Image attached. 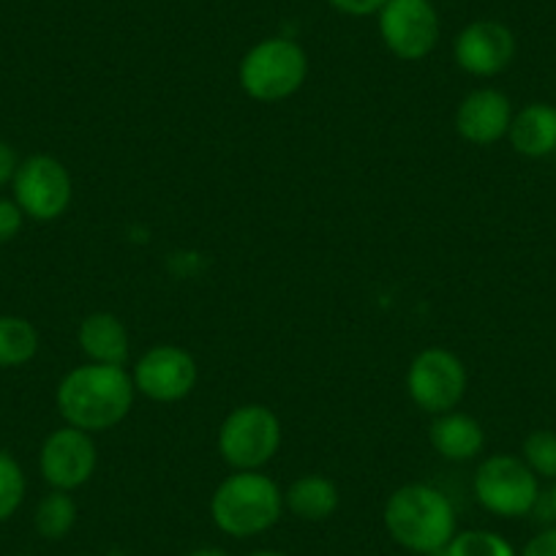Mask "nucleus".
I'll list each match as a JSON object with an SVG mask.
<instances>
[{
  "mask_svg": "<svg viewBox=\"0 0 556 556\" xmlns=\"http://www.w3.org/2000/svg\"><path fill=\"white\" fill-rule=\"evenodd\" d=\"M521 556H556V527L543 529L523 545Z\"/></svg>",
  "mask_w": 556,
  "mask_h": 556,
  "instance_id": "393cba45",
  "label": "nucleus"
},
{
  "mask_svg": "<svg viewBox=\"0 0 556 556\" xmlns=\"http://www.w3.org/2000/svg\"><path fill=\"white\" fill-rule=\"evenodd\" d=\"M507 137L521 156L543 159L556 153V106L527 104L518 115H513Z\"/></svg>",
  "mask_w": 556,
  "mask_h": 556,
  "instance_id": "2eb2a0df",
  "label": "nucleus"
},
{
  "mask_svg": "<svg viewBox=\"0 0 556 556\" xmlns=\"http://www.w3.org/2000/svg\"><path fill=\"white\" fill-rule=\"evenodd\" d=\"M377 20L384 47L401 61H424L440 41V17L431 0H388Z\"/></svg>",
  "mask_w": 556,
  "mask_h": 556,
  "instance_id": "1a4fd4ad",
  "label": "nucleus"
},
{
  "mask_svg": "<svg viewBox=\"0 0 556 556\" xmlns=\"http://www.w3.org/2000/svg\"><path fill=\"white\" fill-rule=\"evenodd\" d=\"M456 63L472 77H494L516 58V36L496 20L469 23L456 39Z\"/></svg>",
  "mask_w": 556,
  "mask_h": 556,
  "instance_id": "f8f14e48",
  "label": "nucleus"
},
{
  "mask_svg": "<svg viewBox=\"0 0 556 556\" xmlns=\"http://www.w3.org/2000/svg\"><path fill=\"white\" fill-rule=\"evenodd\" d=\"M25 222L23 207L14 200H0V243H9L20 235Z\"/></svg>",
  "mask_w": 556,
  "mask_h": 556,
  "instance_id": "5701e85b",
  "label": "nucleus"
},
{
  "mask_svg": "<svg viewBox=\"0 0 556 556\" xmlns=\"http://www.w3.org/2000/svg\"><path fill=\"white\" fill-rule=\"evenodd\" d=\"M23 556H36V554H23Z\"/></svg>",
  "mask_w": 556,
  "mask_h": 556,
  "instance_id": "c756f323",
  "label": "nucleus"
},
{
  "mask_svg": "<svg viewBox=\"0 0 556 556\" xmlns=\"http://www.w3.org/2000/svg\"><path fill=\"white\" fill-rule=\"evenodd\" d=\"M429 440L434 451L447 462H469L485 445L483 426L464 412H445L437 415L429 429Z\"/></svg>",
  "mask_w": 556,
  "mask_h": 556,
  "instance_id": "dca6fc26",
  "label": "nucleus"
},
{
  "mask_svg": "<svg viewBox=\"0 0 556 556\" xmlns=\"http://www.w3.org/2000/svg\"><path fill=\"white\" fill-rule=\"evenodd\" d=\"M328 3L346 17H371L382 12L388 0H328Z\"/></svg>",
  "mask_w": 556,
  "mask_h": 556,
  "instance_id": "b1692460",
  "label": "nucleus"
},
{
  "mask_svg": "<svg viewBox=\"0 0 556 556\" xmlns=\"http://www.w3.org/2000/svg\"><path fill=\"white\" fill-rule=\"evenodd\" d=\"M249 556H290V554H281V551H254Z\"/></svg>",
  "mask_w": 556,
  "mask_h": 556,
  "instance_id": "cd10ccee",
  "label": "nucleus"
},
{
  "mask_svg": "<svg viewBox=\"0 0 556 556\" xmlns=\"http://www.w3.org/2000/svg\"><path fill=\"white\" fill-rule=\"evenodd\" d=\"M134 393L137 388L126 368L88 363L61 379L55 401L66 426L93 434V431L115 429L126 420Z\"/></svg>",
  "mask_w": 556,
  "mask_h": 556,
  "instance_id": "f257e3e1",
  "label": "nucleus"
},
{
  "mask_svg": "<svg viewBox=\"0 0 556 556\" xmlns=\"http://www.w3.org/2000/svg\"><path fill=\"white\" fill-rule=\"evenodd\" d=\"M475 496L489 513L500 518H521L538 507V475L523 458L491 456L475 472Z\"/></svg>",
  "mask_w": 556,
  "mask_h": 556,
  "instance_id": "423d86ee",
  "label": "nucleus"
},
{
  "mask_svg": "<svg viewBox=\"0 0 556 556\" xmlns=\"http://www.w3.org/2000/svg\"><path fill=\"white\" fill-rule=\"evenodd\" d=\"M240 85L245 96L262 104H276L303 88L308 77V58L298 41L273 36L251 47L240 61Z\"/></svg>",
  "mask_w": 556,
  "mask_h": 556,
  "instance_id": "20e7f679",
  "label": "nucleus"
},
{
  "mask_svg": "<svg viewBox=\"0 0 556 556\" xmlns=\"http://www.w3.org/2000/svg\"><path fill=\"white\" fill-rule=\"evenodd\" d=\"M447 556H516L513 545L502 534L489 529H467L456 532V538L447 545Z\"/></svg>",
  "mask_w": 556,
  "mask_h": 556,
  "instance_id": "aec40b11",
  "label": "nucleus"
},
{
  "mask_svg": "<svg viewBox=\"0 0 556 556\" xmlns=\"http://www.w3.org/2000/svg\"><path fill=\"white\" fill-rule=\"evenodd\" d=\"M79 350L90 363L101 366H123L128 357V330L115 314L96 312L88 314L79 325Z\"/></svg>",
  "mask_w": 556,
  "mask_h": 556,
  "instance_id": "4468645a",
  "label": "nucleus"
},
{
  "mask_svg": "<svg viewBox=\"0 0 556 556\" xmlns=\"http://www.w3.org/2000/svg\"><path fill=\"white\" fill-rule=\"evenodd\" d=\"M39 352V330L25 317H0V368H20Z\"/></svg>",
  "mask_w": 556,
  "mask_h": 556,
  "instance_id": "a211bd4d",
  "label": "nucleus"
},
{
  "mask_svg": "<svg viewBox=\"0 0 556 556\" xmlns=\"http://www.w3.org/2000/svg\"><path fill=\"white\" fill-rule=\"evenodd\" d=\"M77 502H74L72 491L52 489L45 500L39 502L34 513L36 532L45 540H63L77 523Z\"/></svg>",
  "mask_w": 556,
  "mask_h": 556,
  "instance_id": "6ab92c4d",
  "label": "nucleus"
},
{
  "mask_svg": "<svg viewBox=\"0 0 556 556\" xmlns=\"http://www.w3.org/2000/svg\"><path fill=\"white\" fill-rule=\"evenodd\" d=\"M17 167H20V162H17V153H14V148L0 139V186L12 184Z\"/></svg>",
  "mask_w": 556,
  "mask_h": 556,
  "instance_id": "a878e982",
  "label": "nucleus"
},
{
  "mask_svg": "<svg viewBox=\"0 0 556 556\" xmlns=\"http://www.w3.org/2000/svg\"><path fill=\"white\" fill-rule=\"evenodd\" d=\"M99 464L93 437L74 426L52 431L39 453L41 478L58 491H74L88 483Z\"/></svg>",
  "mask_w": 556,
  "mask_h": 556,
  "instance_id": "9b49d317",
  "label": "nucleus"
},
{
  "mask_svg": "<svg viewBox=\"0 0 556 556\" xmlns=\"http://www.w3.org/2000/svg\"><path fill=\"white\" fill-rule=\"evenodd\" d=\"M523 462L538 478L556 480V431H532L523 440Z\"/></svg>",
  "mask_w": 556,
  "mask_h": 556,
  "instance_id": "4be33fe9",
  "label": "nucleus"
},
{
  "mask_svg": "<svg viewBox=\"0 0 556 556\" xmlns=\"http://www.w3.org/2000/svg\"><path fill=\"white\" fill-rule=\"evenodd\" d=\"M409 399L429 415H445L458 406L467 393V368L462 357L442 346L424 350L406 371Z\"/></svg>",
  "mask_w": 556,
  "mask_h": 556,
  "instance_id": "0eeeda50",
  "label": "nucleus"
},
{
  "mask_svg": "<svg viewBox=\"0 0 556 556\" xmlns=\"http://www.w3.org/2000/svg\"><path fill=\"white\" fill-rule=\"evenodd\" d=\"M551 513H554L556 518V483H554V491H551Z\"/></svg>",
  "mask_w": 556,
  "mask_h": 556,
  "instance_id": "c85d7f7f",
  "label": "nucleus"
},
{
  "mask_svg": "<svg viewBox=\"0 0 556 556\" xmlns=\"http://www.w3.org/2000/svg\"><path fill=\"white\" fill-rule=\"evenodd\" d=\"M281 447V420L265 404H243L224 417L218 453L235 472L262 469Z\"/></svg>",
  "mask_w": 556,
  "mask_h": 556,
  "instance_id": "39448f33",
  "label": "nucleus"
},
{
  "mask_svg": "<svg viewBox=\"0 0 556 556\" xmlns=\"http://www.w3.org/2000/svg\"><path fill=\"white\" fill-rule=\"evenodd\" d=\"M25 491V472L12 453L0 451V521H9L14 513L23 507Z\"/></svg>",
  "mask_w": 556,
  "mask_h": 556,
  "instance_id": "412c9836",
  "label": "nucleus"
},
{
  "mask_svg": "<svg viewBox=\"0 0 556 556\" xmlns=\"http://www.w3.org/2000/svg\"><path fill=\"white\" fill-rule=\"evenodd\" d=\"M134 388L159 404L186 399L197 384V361L191 352L175 344H159L148 350L134 366Z\"/></svg>",
  "mask_w": 556,
  "mask_h": 556,
  "instance_id": "9d476101",
  "label": "nucleus"
},
{
  "mask_svg": "<svg viewBox=\"0 0 556 556\" xmlns=\"http://www.w3.org/2000/svg\"><path fill=\"white\" fill-rule=\"evenodd\" d=\"M339 485L325 475H303L285 491V507L303 521H328L339 510Z\"/></svg>",
  "mask_w": 556,
  "mask_h": 556,
  "instance_id": "f3484780",
  "label": "nucleus"
},
{
  "mask_svg": "<svg viewBox=\"0 0 556 556\" xmlns=\"http://www.w3.org/2000/svg\"><path fill=\"white\" fill-rule=\"evenodd\" d=\"M186 556H229L227 551L224 548H213V545H202V548H194V551H189V554Z\"/></svg>",
  "mask_w": 556,
  "mask_h": 556,
  "instance_id": "bb28decb",
  "label": "nucleus"
},
{
  "mask_svg": "<svg viewBox=\"0 0 556 556\" xmlns=\"http://www.w3.org/2000/svg\"><path fill=\"white\" fill-rule=\"evenodd\" d=\"M281 513H285V491L260 469L229 475L213 491L211 518L229 538H256L276 527Z\"/></svg>",
  "mask_w": 556,
  "mask_h": 556,
  "instance_id": "7ed1b4c3",
  "label": "nucleus"
},
{
  "mask_svg": "<svg viewBox=\"0 0 556 556\" xmlns=\"http://www.w3.org/2000/svg\"><path fill=\"white\" fill-rule=\"evenodd\" d=\"M513 106L502 90L480 88L472 90L467 99L458 104L456 128L472 146H494L510 128Z\"/></svg>",
  "mask_w": 556,
  "mask_h": 556,
  "instance_id": "ddd939ff",
  "label": "nucleus"
},
{
  "mask_svg": "<svg viewBox=\"0 0 556 556\" xmlns=\"http://www.w3.org/2000/svg\"><path fill=\"white\" fill-rule=\"evenodd\" d=\"M14 202L34 222H55L72 205V175L58 159L30 156L20 162L12 180Z\"/></svg>",
  "mask_w": 556,
  "mask_h": 556,
  "instance_id": "6e6552de",
  "label": "nucleus"
},
{
  "mask_svg": "<svg viewBox=\"0 0 556 556\" xmlns=\"http://www.w3.org/2000/svg\"><path fill=\"white\" fill-rule=\"evenodd\" d=\"M384 529L401 548L431 556L456 538V510L447 494L434 485H401L384 502Z\"/></svg>",
  "mask_w": 556,
  "mask_h": 556,
  "instance_id": "f03ea898",
  "label": "nucleus"
}]
</instances>
